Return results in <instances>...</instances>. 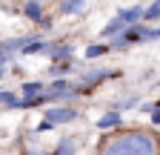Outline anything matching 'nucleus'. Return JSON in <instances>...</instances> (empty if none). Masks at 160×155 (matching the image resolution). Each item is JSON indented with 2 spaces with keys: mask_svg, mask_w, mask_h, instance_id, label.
<instances>
[{
  "mask_svg": "<svg viewBox=\"0 0 160 155\" xmlns=\"http://www.w3.org/2000/svg\"><path fill=\"white\" fill-rule=\"evenodd\" d=\"M97 155H157V138L143 129H126L106 138Z\"/></svg>",
  "mask_w": 160,
  "mask_h": 155,
  "instance_id": "1",
  "label": "nucleus"
},
{
  "mask_svg": "<svg viewBox=\"0 0 160 155\" xmlns=\"http://www.w3.org/2000/svg\"><path fill=\"white\" fill-rule=\"evenodd\" d=\"M109 78H120V72H117V69H92V72H86L83 78H80L77 89H80V92H89V89H94L97 83L109 81Z\"/></svg>",
  "mask_w": 160,
  "mask_h": 155,
  "instance_id": "2",
  "label": "nucleus"
},
{
  "mask_svg": "<svg viewBox=\"0 0 160 155\" xmlns=\"http://www.w3.org/2000/svg\"><path fill=\"white\" fill-rule=\"evenodd\" d=\"M43 118L52 126H57V124H72V121H77V109L74 106H49Z\"/></svg>",
  "mask_w": 160,
  "mask_h": 155,
  "instance_id": "3",
  "label": "nucleus"
},
{
  "mask_svg": "<svg viewBox=\"0 0 160 155\" xmlns=\"http://www.w3.org/2000/svg\"><path fill=\"white\" fill-rule=\"evenodd\" d=\"M23 14L29 17V20L40 23V26L46 23V12H43V3H40V0H26L23 3Z\"/></svg>",
  "mask_w": 160,
  "mask_h": 155,
  "instance_id": "4",
  "label": "nucleus"
},
{
  "mask_svg": "<svg viewBox=\"0 0 160 155\" xmlns=\"http://www.w3.org/2000/svg\"><path fill=\"white\" fill-rule=\"evenodd\" d=\"M143 14H146V9L143 6H129V9H117V17L123 20L126 26H137L140 20H143Z\"/></svg>",
  "mask_w": 160,
  "mask_h": 155,
  "instance_id": "5",
  "label": "nucleus"
},
{
  "mask_svg": "<svg viewBox=\"0 0 160 155\" xmlns=\"http://www.w3.org/2000/svg\"><path fill=\"white\" fill-rule=\"evenodd\" d=\"M72 43H52V49H49V57H52V63H66V61H72Z\"/></svg>",
  "mask_w": 160,
  "mask_h": 155,
  "instance_id": "6",
  "label": "nucleus"
},
{
  "mask_svg": "<svg viewBox=\"0 0 160 155\" xmlns=\"http://www.w3.org/2000/svg\"><path fill=\"white\" fill-rule=\"evenodd\" d=\"M120 126H123V115H120V112H106L103 115V118H97V129H103V132H109V129H120Z\"/></svg>",
  "mask_w": 160,
  "mask_h": 155,
  "instance_id": "7",
  "label": "nucleus"
},
{
  "mask_svg": "<svg viewBox=\"0 0 160 155\" xmlns=\"http://www.w3.org/2000/svg\"><path fill=\"white\" fill-rule=\"evenodd\" d=\"M126 29H129V26H126L123 20H120V17H117V14H114V17H112V20H109V23H106L103 29H100V35H103V37H109V40H114V37H117V35H123Z\"/></svg>",
  "mask_w": 160,
  "mask_h": 155,
  "instance_id": "8",
  "label": "nucleus"
},
{
  "mask_svg": "<svg viewBox=\"0 0 160 155\" xmlns=\"http://www.w3.org/2000/svg\"><path fill=\"white\" fill-rule=\"evenodd\" d=\"M20 95H23V98H40V95H46V83H40V81H26L23 86H20Z\"/></svg>",
  "mask_w": 160,
  "mask_h": 155,
  "instance_id": "9",
  "label": "nucleus"
},
{
  "mask_svg": "<svg viewBox=\"0 0 160 155\" xmlns=\"http://www.w3.org/2000/svg\"><path fill=\"white\" fill-rule=\"evenodd\" d=\"M60 12L63 14H80V12H86V0H60Z\"/></svg>",
  "mask_w": 160,
  "mask_h": 155,
  "instance_id": "10",
  "label": "nucleus"
},
{
  "mask_svg": "<svg viewBox=\"0 0 160 155\" xmlns=\"http://www.w3.org/2000/svg\"><path fill=\"white\" fill-rule=\"evenodd\" d=\"M74 149H77V141H74V138H60V144H57L54 152H49V155H74Z\"/></svg>",
  "mask_w": 160,
  "mask_h": 155,
  "instance_id": "11",
  "label": "nucleus"
},
{
  "mask_svg": "<svg viewBox=\"0 0 160 155\" xmlns=\"http://www.w3.org/2000/svg\"><path fill=\"white\" fill-rule=\"evenodd\" d=\"M0 106L3 109H20V98L9 89H0Z\"/></svg>",
  "mask_w": 160,
  "mask_h": 155,
  "instance_id": "12",
  "label": "nucleus"
},
{
  "mask_svg": "<svg viewBox=\"0 0 160 155\" xmlns=\"http://www.w3.org/2000/svg\"><path fill=\"white\" fill-rule=\"evenodd\" d=\"M106 52H112V46H106V43H89L86 46V61H94V57H103Z\"/></svg>",
  "mask_w": 160,
  "mask_h": 155,
  "instance_id": "13",
  "label": "nucleus"
},
{
  "mask_svg": "<svg viewBox=\"0 0 160 155\" xmlns=\"http://www.w3.org/2000/svg\"><path fill=\"white\" fill-rule=\"evenodd\" d=\"M143 20H146V23H154V20H160V0H154L152 6H146Z\"/></svg>",
  "mask_w": 160,
  "mask_h": 155,
  "instance_id": "14",
  "label": "nucleus"
},
{
  "mask_svg": "<svg viewBox=\"0 0 160 155\" xmlns=\"http://www.w3.org/2000/svg\"><path fill=\"white\" fill-rule=\"evenodd\" d=\"M152 124L160 126V106H157V104H154V109H152Z\"/></svg>",
  "mask_w": 160,
  "mask_h": 155,
  "instance_id": "15",
  "label": "nucleus"
},
{
  "mask_svg": "<svg viewBox=\"0 0 160 155\" xmlns=\"http://www.w3.org/2000/svg\"><path fill=\"white\" fill-rule=\"evenodd\" d=\"M49 129H52L49 121H40V124H37V132H49Z\"/></svg>",
  "mask_w": 160,
  "mask_h": 155,
  "instance_id": "16",
  "label": "nucleus"
},
{
  "mask_svg": "<svg viewBox=\"0 0 160 155\" xmlns=\"http://www.w3.org/2000/svg\"><path fill=\"white\" fill-rule=\"evenodd\" d=\"M149 40H160V26H157V29H152V32H149Z\"/></svg>",
  "mask_w": 160,
  "mask_h": 155,
  "instance_id": "17",
  "label": "nucleus"
},
{
  "mask_svg": "<svg viewBox=\"0 0 160 155\" xmlns=\"http://www.w3.org/2000/svg\"><path fill=\"white\" fill-rule=\"evenodd\" d=\"M3 75H6V69H3V66H0V78H3Z\"/></svg>",
  "mask_w": 160,
  "mask_h": 155,
  "instance_id": "18",
  "label": "nucleus"
}]
</instances>
